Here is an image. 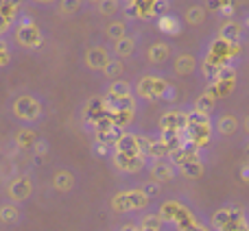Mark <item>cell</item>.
Wrapping results in <instances>:
<instances>
[{
	"label": "cell",
	"instance_id": "obj_1",
	"mask_svg": "<svg viewBox=\"0 0 249 231\" xmlns=\"http://www.w3.org/2000/svg\"><path fill=\"white\" fill-rule=\"evenodd\" d=\"M11 112L22 122H35L42 118V100L35 99L33 94H20L13 99Z\"/></svg>",
	"mask_w": 249,
	"mask_h": 231
},
{
	"label": "cell",
	"instance_id": "obj_2",
	"mask_svg": "<svg viewBox=\"0 0 249 231\" xmlns=\"http://www.w3.org/2000/svg\"><path fill=\"white\" fill-rule=\"evenodd\" d=\"M13 37H16V42L20 44L22 48H26V50H35V48H39L44 42L42 31H39V26L35 24L31 17H22V20L18 22Z\"/></svg>",
	"mask_w": 249,
	"mask_h": 231
},
{
	"label": "cell",
	"instance_id": "obj_3",
	"mask_svg": "<svg viewBox=\"0 0 249 231\" xmlns=\"http://www.w3.org/2000/svg\"><path fill=\"white\" fill-rule=\"evenodd\" d=\"M146 203H149V197H146L142 190H131V192H123L114 198V210H118V212L140 210Z\"/></svg>",
	"mask_w": 249,
	"mask_h": 231
},
{
	"label": "cell",
	"instance_id": "obj_4",
	"mask_svg": "<svg viewBox=\"0 0 249 231\" xmlns=\"http://www.w3.org/2000/svg\"><path fill=\"white\" fill-rule=\"evenodd\" d=\"M166 87H168V83L162 81V79H158V77H142L140 83H138V94L153 100V99L164 96Z\"/></svg>",
	"mask_w": 249,
	"mask_h": 231
},
{
	"label": "cell",
	"instance_id": "obj_5",
	"mask_svg": "<svg viewBox=\"0 0 249 231\" xmlns=\"http://www.w3.org/2000/svg\"><path fill=\"white\" fill-rule=\"evenodd\" d=\"M109 59L112 57H109V50L105 46H92L86 52V66L90 70H103Z\"/></svg>",
	"mask_w": 249,
	"mask_h": 231
},
{
	"label": "cell",
	"instance_id": "obj_6",
	"mask_svg": "<svg viewBox=\"0 0 249 231\" xmlns=\"http://www.w3.org/2000/svg\"><path fill=\"white\" fill-rule=\"evenodd\" d=\"M160 129L168 131V129H175V131H184L188 129V114L184 112H166L160 118Z\"/></svg>",
	"mask_w": 249,
	"mask_h": 231
},
{
	"label": "cell",
	"instance_id": "obj_7",
	"mask_svg": "<svg viewBox=\"0 0 249 231\" xmlns=\"http://www.w3.org/2000/svg\"><path fill=\"white\" fill-rule=\"evenodd\" d=\"M142 164H144V157H142V153H136V155H127V153H116V166L121 168V170H140Z\"/></svg>",
	"mask_w": 249,
	"mask_h": 231
},
{
	"label": "cell",
	"instance_id": "obj_8",
	"mask_svg": "<svg viewBox=\"0 0 249 231\" xmlns=\"http://www.w3.org/2000/svg\"><path fill=\"white\" fill-rule=\"evenodd\" d=\"M131 96V85L123 79H114L112 85H109V92H107V99L109 100H121V99H127Z\"/></svg>",
	"mask_w": 249,
	"mask_h": 231
},
{
	"label": "cell",
	"instance_id": "obj_9",
	"mask_svg": "<svg viewBox=\"0 0 249 231\" xmlns=\"http://www.w3.org/2000/svg\"><path fill=\"white\" fill-rule=\"evenodd\" d=\"M133 50H136V39L129 37V35H124V37L116 39L114 42V55L121 57V59H124V57H131Z\"/></svg>",
	"mask_w": 249,
	"mask_h": 231
},
{
	"label": "cell",
	"instance_id": "obj_10",
	"mask_svg": "<svg viewBox=\"0 0 249 231\" xmlns=\"http://www.w3.org/2000/svg\"><path fill=\"white\" fill-rule=\"evenodd\" d=\"M171 57V48L164 42H155L153 46L149 48V61L151 64H164V61Z\"/></svg>",
	"mask_w": 249,
	"mask_h": 231
},
{
	"label": "cell",
	"instance_id": "obj_11",
	"mask_svg": "<svg viewBox=\"0 0 249 231\" xmlns=\"http://www.w3.org/2000/svg\"><path fill=\"white\" fill-rule=\"evenodd\" d=\"M181 172L186 177H201L203 175V164L199 159V155H190L184 164H181Z\"/></svg>",
	"mask_w": 249,
	"mask_h": 231
},
{
	"label": "cell",
	"instance_id": "obj_12",
	"mask_svg": "<svg viewBox=\"0 0 249 231\" xmlns=\"http://www.w3.org/2000/svg\"><path fill=\"white\" fill-rule=\"evenodd\" d=\"M116 148H118V153L136 155V153H138V142H136V135H131V133H123V135L116 140Z\"/></svg>",
	"mask_w": 249,
	"mask_h": 231
},
{
	"label": "cell",
	"instance_id": "obj_13",
	"mask_svg": "<svg viewBox=\"0 0 249 231\" xmlns=\"http://www.w3.org/2000/svg\"><path fill=\"white\" fill-rule=\"evenodd\" d=\"M238 129V120L234 118V116H223V118H219V122H216V131L221 133V135H234Z\"/></svg>",
	"mask_w": 249,
	"mask_h": 231
},
{
	"label": "cell",
	"instance_id": "obj_14",
	"mask_svg": "<svg viewBox=\"0 0 249 231\" xmlns=\"http://www.w3.org/2000/svg\"><path fill=\"white\" fill-rule=\"evenodd\" d=\"M151 175H153L155 181H168V179H173V166L171 164L158 162L151 166Z\"/></svg>",
	"mask_w": 249,
	"mask_h": 231
},
{
	"label": "cell",
	"instance_id": "obj_15",
	"mask_svg": "<svg viewBox=\"0 0 249 231\" xmlns=\"http://www.w3.org/2000/svg\"><path fill=\"white\" fill-rule=\"evenodd\" d=\"M105 35H107L112 42H116V39H121L127 35V24L121 20H114V22H109L107 26H105Z\"/></svg>",
	"mask_w": 249,
	"mask_h": 231
},
{
	"label": "cell",
	"instance_id": "obj_16",
	"mask_svg": "<svg viewBox=\"0 0 249 231\" xmlns=\"http://www.w3.org/2000/svg\"><path fill=\"white\" fill-rule=\"evenodd\" d=\"M195 70V57L193 55H179L175 59V72L177 74H190Z\"/></svg>",
	"mask_w": 249,
	"mask_h": 231
},
{
	"label": "cell",
	"instance_id": "obj_17",
	"mask_svg": "<svg viewBox=\"0 0 249 231\" xmlns=\"http://www.w3.org/2000/svg\"><path fill=\"white\" fill-rule=\"evenodd\" d=\"M221 37L223 42H234V39L241 37V24L238 22H225L223 29H221Z\"/></svg>",
	"mask_w": 249,
	"mask_h": 231
},
{
	"label": "cell",
	"instance_id": "obj_18",
	"mask_svg": "<svg viewBox=\"0 0 249 231\" xmlns=\"http://www.w3.org/2000/svg\"><path fill=\"white\" fill-rule=\"evenodd\" d=\"M160 29H162L164 33L177 35L181 31V26H179V20H177L175 16H162V17H160Z\"/></svg>",
	"mask_w": 249,
	"mask_h": 231
},
{
	"label": "cell",
	"instance_id": "obj_19",
	"mask_svg": "<svg viewBox=\"0 0 249 231\" xmlns=\"http://www.w3.org/2000/svg\"><path fill=\"white\" fill-rule=\"evenodd\" d=\"M31 192V185H29V179H18L16 183L11 185V197L18 198V201H22V198H26Z\"/></svg>",
	"mask_w": 249,
	"mask_h": 231
},
{
	"label": "cell",
	"instance_id": "obj_20",
	"mask_svg": "<svg viewBox=\"0 0 249 231\" xmlns=\"http://www.w3.org/2000/svg\"><path fill=\"white\" fill-rule=\"evenodd\" d=\"M83 7V0H59V13L61 16H74Z\"/></svg>",
	"mask_w": 249,
	"mask_h": 231
},
{
	"label": "cell",
	"instance_id": "obj_21",
	"mask_svg": "<svg viewBox=\"0 0 249 231\" xmlns=\"http://www.w3.org/2000/svg\"><path fill=\"white\" fill-rule=\"evenodd\" d=\"M214 103H216V99L212 94H203V96H199V99H197L195 109H197V112H201V114H210L212 109H214Z\"/></svg>",
	"mask_w": 249,
	"mask_h": 231
},
{
	"label": "cell",
	"instance_id": "obj_22",
	"mask_svg": "<svg viewBox=\"0 0 249 231\" xmlns=\"http://www.w3.org/2000/svg\"><path fill=\"white\" fill-rule=\"evenodd\" d=\"M123 61L121 59H109L107 61V66H105L103 70H101V72L105 74V77H109V79H118L123 74Z\"/></svg>",
	"mask_w": 249,
	"mask_h": 231
},
{
	"label": "cell",
	"instance_id": "obj_23",
	"mask_svg": "<svg viewBox=\"0 0 249 231\" xmlns=\"http://www.w3.org/2000/svg\"><path fill=\"white\" fill-rule=\"evenodd\" d=\"M203 17H206V9L203 7H188V11H186V22L193 26L201 24Z\"/></svg>",
	"mask_w": 249,
	"mask_h": 231
},
{
	"label": "cell",
	"instance_id": "obj_24",
	"mask_svg": "<svg viewBox=\"0 0 249 231\" xmlns=\"http://www.w3.org/2000/svg\"><path fill=\"white\" fill-rule=\"evenodd\" d=\"M121 7V0H101L99 2V13L101 16H114Z\"/></svg>",
	"mask_w": 249,
	"mask_h": 231
},
{
	"label": "cell",
	"instance_id": "obj_25",
	"mask_svg": "<svg viewBox=\"0 0 249 231\" xmlns=\"http://www.w3.org/2000/svg\"><path fill=\"white\" fill-rule=\"evenodd\" d=\"M160 227H162V216H146L144 220H142L140 225V231H160Z\"/></svg>",
	"mask_w": 249,
	"mask_h": 231
},
{
	"label": "cell",
	"instance_id": "obj_26",
	"mask_svg": "<svg viewBox=\"0 0 249 231\" xmlns=\"http://www.w3.org/2000/svg\"><path fill=\"white\" fill-rule=\"evenodd\" d=\"M18 144L20 146H24V148H29V146H33L35 142H37V137H35V133L31 131V129H24V131H20L18 133Z\"/></svg>",
	"mask_w": 249,
	"mask_h": 231
},
{
	"label": "cell",
	"instance_id": "obj_27",
	"mask_svg": "<svg viewBox=\"0 0 249 231\" xmlns=\"http://www.w3.org/2000/svg\"><path fill=\"white\" fill-rule=\"evenodd\" d=\"M171 153V148H168L166 144H164L162 140H158V142H151V148H149V155H153V157H164V155H168Z\"/></svg>",
	"mask_w": 249,
	"mask_h": 231
},
{
	"label": "cell",
	"instance_id": "obj_28",
	"mask_svg": "<svg viewBox=\"0 0 249 231\" xmlns=\"http://www.w3.org/2000/svg\"><path fill=\"white\" fill-rule=\"evenodd\" d=\"M72 175H70V172H59V175L55 177V185L59 190H70L72 188Z\"/></svg>",
	"mask_w": 249,
	"mask_h": 231
},
{
	"label": "cell",
	"instance_id": "obj_29",
	"mask_svg": "<svg viewBox=\"0 0 249 231\" xmlns=\"http://www.w3.org/2000/svg\"><path fill=\"white\" fill-rule=\"evenodd\" d=\"M9 61H11V50H9L7 42H2V39H0V68L9 66Z\"/></svg>",
	"mask_w": 249,
	"mask_h": 231
},
{
	"label": "cell",
	"instance_id": "obj_30",
	"mask_svg": "<svg viewBox=\"0 0 249 231\" xmlns=\"http://www.w3.org/2000/svg\"><path fill=\"white\" fill-rule=\"evenodd\" d=\"M230 223V210H221L214 214V225L216 227H223V225Z\"/></svg>",
	"mask_w": 249,
	"mask_h": 231
},
{
	"label": "cell",
	"instance_id": "obj_31",
	"mask_svg": "<svg viewBox=\"0 0 249 231\" xmlns=\"http://www.w3.org/2000/svg\"><path fill=\"white\" fill-rule=\"evenodd\" d=\"M13 22H16V20H11V17H9V16H4V13L0 11V37H2V35L7 33L9 29H11V24H13Z\"/></svg>",
	"mask_w": 249,
	"mask_h": 231
},
{
	"label": "cell",
	"instance_id": "obj_32",
	"mask_svg": "<svg viewBox=\"0 0 249 231\" xmlns=\"http://www.w3.org/2000/svg\"><path fill=\"white\" fill-rule=\"evenodd\" d=\"M136 142H138V153H149L151 142H153V140H149V137H142V135H136Z\"/></svg>",
	"mask_w": 249,
	"mask_h": 231
},
{
	"label": "cell",
	"instance_id": "obj_33",
	"mask_svg": "<svg viewBox=\"0 0 249 231\" xmlns=\"http://www.w3.org/2000/svg\"><path fill=\"white\" fill-rule=\"evenodd\" d=\"M142 192H144V194H146V197H149V198H151V197H155V194L160 192V181H153V183H146Z\"/></svg>",
	"mask_w": 249,
	"mask_h": 231
},
{
	"label": "cell",
	"instance_id": "obj_34",
	"mask_svg": "<svg viewBox=\"0 0 249 231\" xmlns=\"http://www.w3.org/2000/svg\"><path fill=\"white\" fill-rule=\"evenodd\" d=\"M16 207H2V210H0V216H2V220H13L16 218Z\"/></svg>",
	"mask_w": 249,
	"mask_h": 231
},
{
	"label": "cell",
	"instance_id": "obj_35",
	"mask_svg": "<svg viewBox=\"0 0 249 231\" xmlns=\"http://www.w3.org/2000/svg\"><path fill=\"white\" fill-rule=\"evenodd\" d=\"M230 0H208V9H223L228 7Z\"/></svg>",
	"mask_w": 249,
	"mask_h": 231
},
{
	"label": "cell",
	"instance_id": "obj_36",
	"mask_svg": "<svg viewBox=\"0 0 249 231\" xmlns=\"http://www.w3.org/2000/svg\"><path fill=\"white\" fill-rule=\"evenodd\" d=\"M33 2H37V4H55V2H59V0H33Z\"/></svg>",
	"mask_w": 249,
	"mask_h": 231
},
{
	"label": "cell",
	"instance_id": "obj_37",
	"mask_svg": "<svg viewBox=\"0 0 249 231\" xmlns=\"http://www.w3.org/2000/svg\"><path fill=\"white\" fill-rule=\"evenodd\" d=\"M121 231H140V229H136V227H131V225H127V227H123Z\"/></svg>",
	"mask_w": 249,
	"mask_h": 231
},
{
	"label": "cell",
	"instance_id": "obj_38",
	"mask_svg": "<svg viewBox=\"0 0 249 231\" xmlns=\"http://www.w3.org/2000/svg\"><path fill=\"white\" fill-rule=\"evenodd\" d=\"M243 127H245V131H249V116L245 118V122H243Z\"/></svg>",
	"mask_w": 249,
	"mask_h": 231
},
{
	"label": "cell",
	"instance_id": "obj_39",
	"mask_svg": "<svg viewBox=\"0 0 249 231\" xmlns=\"http://www.w3.org/2000/svg\"><path fill=\"white\" fill-rule=\"evenodd\" d=\"M124 2H127V4H133V2H138V0H124Z\"/></svg>",
	"mask_w": 249,
	"mask_h": 231
},
{
	"label": "cell",
	"instance_id": "obj_40",
	"mask_svg": "<svg viewBox=\"0 0 249 231\" xmlns=\"http://www.w3.org/2000/svg\"><path fill=\"white\" fill-rule=\"evenodd\" d=\"M88 2H94V4H99V2H101V0H88Z\"/></svg>",
	"mask_w": 249,
	"mask_h": 231
},
{
	"label": "cell",
	"instance_id": "obj_41",
	"mask_svg": "<svg viewBox=\"0 0 249 231\" xmlns=\"http://www.w3.org/2000/svg\"><path fill=\"white\" fill-rule=\"evenodd\" d=\"M247 155H249V146H247Z\"/></svg>",
	"mask_w": 249,
	"mask_h": 231
}]
</instances>
